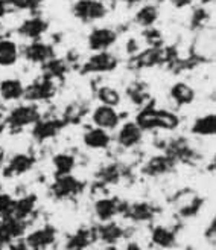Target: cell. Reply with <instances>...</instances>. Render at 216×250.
I'll return each instance as SVG.
<instances>
[{
    "instance_id": "6da1fadb",
    "label": "cell",
    "mask_w": 216,
    "mask_h": 250,
    "mask_svg": "<svg viewBox=\"0 0 216 250\" xmlns=\"http://www.w3.org/2000/svg\"><path fill=\"white\" fill-rule=\"evenodd\" d=\"M142 131L151 130H166L172 131L180 127V118L169 110H160L154 105L145 107L140 113L137 115L134 121Z\"/></svg>"
},
{
    "instance_id": "7a4b0ae2",
    "label": "cell",
    "mask_w": 216,
    "mask_h": 250,
    "mask_svg": "<svg viewBox=\"0 0 216 250\" xmlns=\"http://www.w3.org/2000/svg\"><path fill=\"white\" fill-rule=\"evenodd\" d=\"M40 110L35 105L28 104V105H19L16 108H12L9 111V115L5 119V127L11 133H17L23 130L24 127H29L34 125L37 121H40Z\"/></svg>"
},
{
    "instance_id": "3957f363",
    "label": "cell",
    "mask_w": 216,
    "mask_h": 250,
    "mask_svg": "<svg viewBox=\"0 0 216 250\" xmlns=\"http://www.w3.org/2000/svg\"><path fill=\"white\" fill-rule=\"evenodd\" d=\"M72 11L76 19L85 23L100 20L108 14L107 5L104 2H96V0H78Z\"/></svg>"
},
{
    "instance_id": "277c9868",
    "label": "cell",
    "mask_w": 216,
    "mask_h": 250,
    "mask_svg": "<svg viewBox=\"0 0 216 250\" xmlns=\"http://www.w3.org/2000/svg\"><path fill=\"white\" fill-rule=\"evenodd\" d=\"M55 93H57V87H55L54 80L44 75V78L32 83L28 87H24L23 98L28 99V101H32V103H43V101L52 99L55 96Z\"/></svg>"
},
{
    "instance_id": "5b68a950",
    "label": "cell",
    "mask_w": 216,
    "mask_h": 250,
    "mask_svg": "<svg viewBox=\"0 0 216 250\" xmlns=\"http://www.w3.org/2000/svg\"><path fill=\"white\" fill-rule=\"evenodd\" d=\"M118 58L113 54L104 51V52H96L95 55H92L88 58L84 66H82V73H108L113 72L118 67Z\"/></svg>"
},
{
    "instance_id": "8992f818",
    "label": "cell",
    "mask_w": 216,
    "mask_h": 250,
    "mask_svg": "<svg viewBox=\"0 0 216 250\" xmlns=\"http://www.w3.org/2000/svg\"><path fill=\"white\" fill-rule=\"evenodd\" d=\"M26 223L16 218L14 215H5L0 220V244H9L24 233Z\"/></svg>"
},
{
    "instance_id": "52a82bcc",
    "label": "cell",
    "mask_w": 216,
    "mask_h": 250,
    "mask_svg": "<svg viewBox=\"0 0 216 250\" xmlns=\"http://www.w3.org/2000/svg\"><path fill=\"white\" fill-rule=\"evenodd\" d=\"M64 127L67 125L62 119H40L32 125V136L37 142H44L55 137Z\"/></svg>"
},
{
    "instance_id": "ba28073f",
    "label": "cell",
    "mask_w": 216,
    "mask_h": 250,
    "mask_svg": "<svg viewBox=\"0 0 216 250\" xmlns=\"http://www.w3.org/2000/svg\"><path fill=\"white\" fill-rule=\"evenodd\" d=\"M118 34L110 28H96L87 37L88 47L95 52H104L116 43Z\"/></svg>"
},
{
    "instance_id": "9c48e42d",
    "label": "cell",
    "mask_w": 216,
    "mask_h": 250,
    "mask_svg": "<svg viewBox=\"0 0 216 250\" xmlns=\"http://www.w3.org/2000/svg\"><path fill=\"white\" fill-rule=\"evenodd\" d=\"M82 182L75 179L72 174H66V176H57L52 185V192L57 198H70L78 195L82 191Z\"/></svg>"
},
{
    "instance_id": "30bf717a",
    "label": "cell",
    "mask_w": 216,
    "mask_h": 250,
    "mask_svg": "<svg viewBox=\"0 0 216 250\" xmlns=\"http://www.w3.org/2000/svg\"><path fill=\"white\" fill-rule=\"evenodd\" d=\"M92 119L96 127L102 130H114L120 124V116L114 107L102 105L96 107L92 113Z\"/></svg>"
},
{
    "instance_id": "8fae6325",
    "label": "cell",
    "mask_w": 216,
    "mask_h": 250,
    "mask_svg": "<svg viewBox=\"0 0 216 250\" xmlns=\"http://www.w3.org/2000/svg\"><path fill=\"white\" fill-rule=\"evenodd\" d=\"M125 206V203H120L116 198H100L95 203V214L102 223H107L123 212Z\"/></svg>"
},
{
    "instance_id": "7c38bea8",
    "label": "cell",
    "mask_w": 216,
    "mask_h": 250,
    "mask_svg": "<svg viewBox=\"0 0 216 250\" xmlns=\"http://www.w3.org/2000/svg\"><path fill=\"white\" fill-rule=\"evenodd\" d=\"M35 159L31 154H16L12 156L8 162L6 168L3 169L5 177H16V176H23L24 172H28L34 168Z\"/></svg>"
},
{
    "instance_id": "4fadbf2b",
    "label": "cell",
    "mask_w": 216,
    "mask_h": 250,
    "mask_svg": "<svg viewBox=\"0 0 216 250\" xmlns=\"http://www.w3.org/2000/svg\"><path fill=\"white\" fill-rule=\"evenodd\" d=\"M23 54L26 57V60L32 62H41V64H44V62H47L49 60H52L55 57L54 47L40 40H35L31 44H28L24 47Z\"/></svg>"
},
{
    "instance_id": "5bb4252c",
    "label": "cell",
    "mask_w": 216,
    "mask_h": 250,
    "mask_svg": "<svg viewBox=\"0 0 216 250\" xmlns=\"http://www.w3.org/2000/svg\"><path fill=\"white\" fill-rule=\"evenodd\" d=\"M175 167V160L168 156V154H161V156H154L151 157L145 167H143V174L151 177H157L163 176V174H168L174 169Z\"/></svg>"
},
{
    "instance_id": "9a60e30c",
    "label": "cell",
    "mask_w": 216,
    "mask_h": 250,
    "mask_svg": "<svg viewBox=\"0 0 216 250\" xmlns=\"http://www.w3.org/2000/svg\"><path fill=\"white\" fill-rule=\"evenodd\" d=\"M55 240H57V229L52 226H44L41 229L31 232L24 241L37 250H43L49 246H52Z\"/></svg>"
},
{
    "instance_id": "2e32d148",
    "label": "cell",
    "mask_w": 216,
    "mask_h": 250,
    "mask_svg": "<svg viewBox=\"0 0 216 250\" xmlns=\"http://www.w3.org/2000/svg\"><path fill=\"white\" fill-rule=\"evenodd\" d=\"M142 136L143 131L138 128L136 122H125L118 133L116 141L123 148H133L142 142Z\"/></svg>"
},
{
    "instance_id": "e0dca14e",
    "label": "cell",
    "mask_w": 216,
    "mask_h": 250,
    "mask_svg": "<svg viewBox=\"0 0 216 250\" xmlns=\"http://www.w3.org/2000/svg\"><path fill=\"white\" fill-rule=\"evenodd\" d=\"M47 28H49V23L44 19H41V17H31V19L24 20L20 24L17 32L21 37H24V39H31V40L35 42V40H40V37L47 31Z\"/></svg>"
},
{
    "instance_id": "ac0fdd59",
    "label": "cell",
    "mask_w": 216,
    "mask_h": 250,
    "mask_svg": "<svg viewBox=\"0 0 216 250\" xmlns=\"http://www.w3.org/2000/svg\"><path fill=\"white\" fill-rule=\"evenodd\" d=\"M169 57V52L163 51L160 47H149L146 51L138 54L133 61L136 67H152V66H157L160 62H163Z\"/></svg>"
},
{
    "instance_id": "d6986e66",
    "label": "cell",
    "mask_w": 216,
    "mask_h": 250,
    "mask_svg": "<svg viewBox=\"0 0 216 250\" xmlns=\"http://www.w3.org/2000/svg\"><path fill=\"white\" fill-rule=\"evenodd\" d=\"M84 145L87 148H92V149H104L110 145L111 142V137L108 134L107 130H102L99 127H95V128H90L88 131L84 133Z\"/></svg>"
},
{
    "instance_id": "ffe728a7",
    "label": "cell",
    "mask_w": 216,
    "mask_h": 250,
    "mask_svg": "<svg viewBox=\"0 0 216 250\" xmlns=\"http://www.w3.org/2000/svg\"><path fill=\"white\" fill-rule=\"evenodd\" d=\"M123 214L126 218L133 221H148L152 220L156 215V208L149 203H134V205H126L123 209Z\"/></svg>"
},
{
    "instance_id": "44dd1931",
    "label": "cell",
    "mask_w": 216,
    "mask_h": 250,
    "mask_svg": "<svg viewBox=\"0 0 216 250\" xmlns=\"http://www.w3.org/2000/svg\"><path fill=\"white\" fill-rule=\"evenodd\" d=\"M169 95L177 105H190L195 101V90L186 83H175Z\"/></svg>"
},
{
    "instance_id": "7402d4cb",
    "label": "cell",
    "mask_w": 216,
    "mask_h": 250,
    "mask_svg": "<svg viewBox=\"0 0 216 250\" xmlns=\"http://www.w3.org/2000/svg\"><path fill=\"white\" fill-rule=\"evenodd\" d=\"M24 95V85L20 80L8 78L0 83V96L3 101H17Z\"/></svg>"
},
{
    "instance_id": "603a6c76",
    "label": "cell",
    "mask_w": 216,
    "mask_h": 250,
    "mask_svg": "<svg viewBox=\"0 0 216 250\" xmlns=\"http://www.w3.org/2000/svg\"><path fill=\"white\" fill-rule=\"evenodd\" d=\"M37 206V195L31 194L26 197H21L19 200H14V206H12V214L19 220H26L32 212L35 210Z\"/></svg>"
},
{
    "instance_id": "cb8c5ba5",
    "label": "cell",
    "mask_w": 216,
    "mask_h": 250,
    "mask_svg": "<svg viewBox=\"0 0 216 250\" xmlns=\"http://www.w3.org/2000/svg\"><path fill=\"white\" fill-rule=\"evenodd\" d=\"M190 131H192V134L204 136V137L215 136V133H216V116H215V113H209V115L198 118L192 124Z\"/></svg>"
},
{
    "instance_id": "d4e9b609",
    "label": "cell",
    "mask_w": 216,
    "mask_h": 250,
    "mask_svg": "<svg viewBox=\"0 0 216 250\" xmlns=\"http://www.w3.org/2000/svg\"><path fill=\"white\" fill-rule=\"evenodd\" d=\"M19 60V46L12 40H0V67L14 66Z\"/></svg>"
},
{
    "instance_id": "484cf974",
    "label": "cell",
    "mask_w": 216,
    "mask_h": 250,
    "mask_svg": "<svg viewBox=\"0 0 216 250\" xmlns=\"http://www.w3.org/2000/svg\"><path fill=\"white\" fill-rule=\"evenodd\" d=\"M96 238V232L92 229H79L67 241V250H84Z\"/></svg>"
},
{
    "instance_id": "4316f807",
    "label": "cell",
    "mask_w": 216,
    "mask_h": 250,
    "mask_svg": "<svg viewBox=\"0 0 216 250\" xmlns=\"http://www.w3.org/2000/svg\"><path fill=\"white\" fill-rule=\"evenodd\" d=\"M158 20V8L156 5H145L136 12V23L142 28H152Z\"/></svg>"
},
{
    "instance_id": "83f0119b",
    "label": "cell",
    "mask_w": 216,
    "mask_h": 250,
    "mask_svg": "<svg viewBox=\"0 0 216 250\" xmlns=\"http://www.w3.org/2000/svg\"><path fill=\"white\" fill-rule=\"evenodd\" d=\"M151 240L156 246L163 247V249H171L177 243L175 233L172 230H169L168 228H163V226H157V228L152 229Z\"/></svg>"
},
{
    "instance_id": "f1b7e54d",
    "label": "cell",
    "mask_w": 216,
    "mask_h": 250,
    "mask_svg": "<svg viewBox=\"0 0 216 250\" xmlns=\"http://www.w3.org/2000/svg\"><path fill=\"white\" fill-rule=\"evenodd\" d=\"M96 235L104 243L114 244V243H118L123 236V229L119 226V224H116V223H105V224H102V226L98 229Z\"/></svg>"
},
{
    "instance_id": "f546056e",
    "label": "cell",
    "mask_w": 216,
    "mask_h": 250,
    "mask_svg": "<svg viewBox=\"0 0 216 250\" xmlns=\"http://www.w3.org/2000/svg\"><path fill=\"white\" fill-rule=\"evenodd\" d=\"M54 162V167L57 171V176H66V174H72L75 165H76V160L72 154L69 153H59L57 156H54L52 159Z\"/></svg>"
},
{
    "instance_id": "4dcf8cb0",
    "label": "cell",
    "mask_w": 216,
    "mask_h": 250,
    "mask_svg": "<svg viewBox=\"0 0 216 250\" xmlns=\"http://www.w3.org/2000/svg\"><path fill=\"white\" fill-rule=\"evenodd\" d=\"M87 107L79 104V103H75V104H70L66 110H64V118L62 121L66 122V125H76L79 124L84 116L87 115Z\"/></svg>"
},
{
    "instance_id": "1f68e13d",
    "label": "cell",
    "mask_w": 216,
    "mask_h": 250,
    "mask_svg": "<svg viewBox=\"0 0 216 250\" xmlns=\"http://www.w3.org/2000/svg\"><path fill=\"white\" fill-rule=\"evenodd\" d=\"M98 99L102 105L116 108L120 104V93L110 85H102V87H99V90H98Z\"/></svg>"
},
{
    "instance_id": "d6a6232c",
    "label": "cell",
    "mask_w": 216,
    "mask_h": 250,
    "mask_svg": "<svg viewBox=\"0 0 216 250\" xmlns=\"http://www.w3.org/2000/svg\"><path fill=\"white\" fill-rule=\"evenodd\" d=\"M44 70H46V77L49 78H62V75L66 73L67 66L64 64V61L61 60H49L47 62H44Z\"/></svg>"
},
{
    "instance_id": "836d02e7",
    "label": "cell",
    "mask_w": 216,
    "mask_h": 250,
    "mask_svg": "<svg viewBox=\"0 0 216 250\" xmlns=\"http://www.w3.org/2000/svg\"><path fill=\"white\" fill-rule=\"evenodd\" d=\"M98 174L104 183H116L120 177V168L118 165H110V167H105Z\"/></svg>"
},
{
    "instance_id": "e575fe53",
    "label": "cell",
    "mask_w": 216,
    "mask_h": 250,
    "mask_svg": "<svg viewBox=\"0 0 216 250\" xmlns=\"http://www.w3.org/2000/svg\"><path fill=\"white\" fill-rule=\"evenodd\" d=\"M43 0H9V5L23 11H35L41 6Z\"/></svg>"
},
{
    "instance_id": "d590c367",
    "label": "cell",
    "mask_w": 216,
    "mask_h": 250,
    "mask_svg": "<svg viewBox=\"0 0 216 250\" xmlns=\"http://www.w3.org/2000/svg\"><path fill=\"white\" fill-rule=\"evenodd\" d=\"M209 20V12L204 8H196L192 14V19H190V23H192V28H202L206 24V21Z\"/></svg>"
},
{
    "instance_id": "8d00e7d4",
    "label": "cell",
    "mask_w": 216,
    "mask_h": 250,
    "mask_svg": "<svg viewBox=\"0 0 216 250\" xmlns=\"http://www.w3.org/2000/svg\"><path fill=\"white\" fill-rule=\"evenodd\" d=\"M143 37H145V40L149 43L151 47H160L161 46V34L156 28H146V31L143 32Z\"/></svg>"
},
{
    "instance_id": "74e56055",
    "label": "cell",
    "mask_w": 216,
    "mask_h": 250,
    "mask_svg": "<svg viewBox=\"0 0 216 250\" xmlns=\"http://www.w3.org/2000/svg\"><path fill=\"white\" fill-rule=\"evenodd\" d=\"M128 96H130V99L134 104H143L146 99L149 98L148 93L145 92V89H142L140 85L131 87V89L128 90Z\"/></svg>"
},
{
    "instance_id": "f35d334b",
    "label": "cell",
    "mask_w": 216,
    "mask_h": 250,
    "mask_svg": "<svg viewBox=\"0 0 216 250\" xmlns=\"http://www.w3.org/2000/svg\"><path fill=\"white\" fill-rule=\"evenodd\" d=\"M12 206H14V198L8 194L0 192V215H11Z\"/></svg>"
},
{
    "instance_id": "ab89813d",
    "label": "cell",
    "mask_w": 216,
    "mask_h": 250,
    "mask_svg": "<svg viewBox=\"0 0 216 250\" xmlns=\"http://www.w3.org/2000/svg\"><path fill=\"white\" fill-rule=\"evenodd\" d=\"M9 250H37V249L31 247L26 241H19L16 244H11Z\"/></svg>"
},
{
    "instance_id": "60d3db41",
    "label": "cell",
    "mask_w": 216,
    "mask_h": 250,
    "mask_svg": "<svg viewBox=\"0 0 216 250\" xmlns=\"http://www.w3.org/2000/svg\"><path fill=\"white\" fill-rule=\"evenodd\" d=\"M169 2L172 3V6L181 9V8H186V6H189L190 3H192V0H169Z\"/></svg>"
},
{
    "instance_id": "b9f144b4",
    "label": "cell",
    "mask_w": 216,
    "mask_h": 250,
    "mask_svg": "<svg viewBox=\"0 0 216 250\" xmlns=\"http://www.w3.org/2000/svg\"><path fill=\"white\" fill-rule=\"evenodd\" d=\"M8 6H9V2H6V0H0V19L8 12Z\"/></svg>"
},
{
    "instance_id": "7bdbcfd3",
    "label": "cell",
    "mask_w": 216,
    "mask_h": 250,
    "mask_svg": "<svg viewBox=\"0 0 216 250\" xmlns=\"http://www.w3.org/2000/svg\"><path fill=\"white\" fill-rule=\"evenodd\" d=\"M207 236H209V238H215V220L212 221L210 228H209V230H207Z\"/></svg>"
},
{
    "instance_id": "ee69618b",
    "label": "cell",
    "mask_w": 216,
    "mask_h": 250,
    "mask_svg": "<svg viewBox=\"0 0 216 250\" xmlns=\"http://www.w3.org/2000/svg\"><path fill=\"white\" fill-rule=\"evenodd\" d=\"M123 250H142V247L138 246V244H136V243H130Z\"/></svg>"
},
{
    "instance_id": "f6af8a7d",
    "label": "cell",
    "mask_w": 216,
    "mask_h": 250,
    "mask_svg": "<svg viewBox=\"0 0 216 250\" xmlns=\"http://www.w3.org/2000/svg\"><path fill=\"white\" fill-rule=\"evenodd\" d=\"M122 2L126 3V5H138V3L145 2V0H122Z\"/></svg>"
},
{
    "instance_id": "bcb514c9",
    "label": "cell",
    "mask_w": 216,
    "mask_h": 250,
    "mask_svg": "<svg viewBox=\"0 0 216 250\" xmlns=\"http://www.w3.org/2000/svg\"><path fill=\"white\" fill-rule=\"evenodd\" d=\"M3 162H5V153H3V149L0 148V168L3 167Z\"/></svg>"
},
{
    "instance_id": "7dc6e473",
    "label": "cell",
    "mask_w": 216,
    "mask_h": 250,
    "mask_svg": "<svg viewBox=\"0 0 216 250\" xmlns=\"http://www.w3.org/2000/svg\"><path fill=\"white\" fill-rule=\"evenodd\" d=\"M201 2L204 5H209V3H215V0H201Z\"/></svg>"
},
{
    "instance_id": "c3c4849f",
    "label": "cell",
    "mask_w": 216,
    "mask_h": 250,
    "mask_svg": "<svg viewBox=\"0 0 216 250\" xmlns=\"http://www.w3.org/2000/svg\"><path fill=\"white\" fill-rule=\"evenodd\" d=\"M96 2H105V0H96Z\"/></svg>"
},
{
    "instance_id": "681fc988",
    "label": "cell",
    "mask_w": 216,
    "mask_h": 250,
    "mask_svg": "<svg viewBox=\"0 0 216 250\" xmlns=\"http://www.w3.org/2000/svg\"><path fill=\"white\" fill-rule=\"evenodd\" d=\"M0 250H2V244H0Z\"/></svg>"
},
{
    "instance_id": "f907efd6",
    "label": "cell",
    "mask_w": 216,
    "mask_h": 250,
    "mask_svg": "<svg viewBox=\"0 0 216 250\" xmlns=\"http://www.w3.org/2000/svg\"><path fill=\"white\" fill-rule=\"evenodd\" d=\"M0 119H2V115H0Z\"/></svg>"
}]
</instances>
